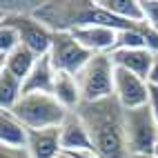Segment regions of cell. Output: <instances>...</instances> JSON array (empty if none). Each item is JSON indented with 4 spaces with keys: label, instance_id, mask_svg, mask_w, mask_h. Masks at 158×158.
<instances>
[{
    "label": "cell",
    "instance_id": "6da1fadb",
    "mask_svg": "<svg viewBox=\"0 0 158 158\" xmlns=\"http://www.w3.org/2000/svg\"><path fill=\"white\" fill-rule=\"evenodd\" d=\"M76 114L82 118L98 158H129L127 125H125V107L116 96L98 102H80Z\"/></svg>",
    "mask_w": 158,
    "mask_h": 158
},
{
    "label": "cell",
    "instance_id": "7a4b0ae2",
    "mask_svg": "<svg viewBox=\"0 0 158 158\" xmlns=\"http://www.w3.org/2000/svg\"><path fill=\"white\" fill-rule=\"evenodd\" d=\"M11 114L29 131L62 127L69 111L56 100L54 94H23Z\"/></svg>",
    "mask_w": 158,
    "mask_h": 158
},
{
    "label": "cell",
    "instance_id": "3957f363",
    "mask_svg": "<svg viewBox=\"0 0 158 158\" xmlns=\"http://www.w3.org/2000/svg\"><path fill=\"white\" fill-rule=\"evenodd\" d=\"M116 65L109 54H94L91 60L76 73L82 102H98L114 96Z\"/></svg>",
    "mask_w": 158,
    "mask_h": 158
},
{
    "label": "cell",
    "instance_id": "277c9868",
    "mask_svg": "<svg viewBox=\"0 0 158 158\" xmlns=\"http://www.w3.org/2000/svg\"><path fill=\"white\" fill-rule=\"evenodd\" d=\"M2 25H9L18 31L20 40L27 49H31L38 58L49 54L54 31L43 25L34 16V11H2Z\"/></svg>",
    "mask_w": 158,
    "mask_h": 158
},
{
    "label": "cell",
    "instance_id": "5b68a950",
    "mask_svg": "<svg viewBox=\"0 0 158 158\" xmlns=\"http://www.w3.org/2000/svg\"><path fill=\"white\" fill-rule=\"evenodd\" d=\"M127 143L131 154H154L158 147V125L149 105L136 109H125Z\"/></svg>",
    "mask_w": 158,
    "mask_h": 158
},
{
    "label": "cell",
    "instance_id": "8992f818",
    "mask_svg": "<svg viewBox=\"0 0 158 158\" xmlns=\"http://www.w3.org/2000/svg\"><path fill=\"white\" fill-rule=\"evenodd\" d=\"M49 60L56 67V71H65V73H76L91 60V51L85 49L69 31H56L54 40H51V49H49Z\"/></svg>",
    "mask_w": 158,
    "mask_h": 158
},
{
    "label": "cell",
    "instance_id": "52a82bcc",
    "mask_svg": "<svg viewBox=\"0 0 158 158\" xmlns=\"http://www.w3.org/2000/svg\"><path fill=\"white\" fill-rule=\"evenodd\" d=\"M114 96L125 109H136V107H143V105H149V82L127 69L116 67Z\"/></svg>",
    "mask_w": 158,
    "mask_h": 158
},
{
    "label": "cell",
    "instance_id": "ba28073f",
    "mask_svg": "<svg viewBox=\"0 0 158 158\" xmlns=\"http://www.w3.org/2000/svg\"><path fill=\"white\" fill-rule=\"evenodd\" d=\"M60 145L65 154H89L94 152V145L89 138V131L82 118L76 111H69L67 120L60 127Z\"/></svg>",
    "mask_w": 158,
    "mask_h": 158
},
{
    "label": "cell",
    "instance_id": "9c48e42d",
    "mask_svg": "<svg viewBox=\"0 0 158 158\" xmlns=\"http://www.w3.org/2000/svg\"><path fill=\"white\" fill-rule=\"evenodd\" d=\"M71 36L85 49H89L91 54H111L114 47H116L118 31H114L109 27H102V25H91V27L73 29Z\"/></svg>",
    "mask_w": 158,
    "mask_h": 158
},
{
    "label": "cell",
    "instance_id": "30bf717a",
    "mask_svg": "<svg viewBox=\"0 0 158 158\" xmlns=\"http://www.w3.org/2000/svg\"><path fill=\"white\" fill-rule=\"evenodd\" d=\"M109 56L118 69H127L147 80L152 65H154V58H156V51H152V49H116Z\"/></svg>",
    "mask_w": 158,
    "mask_h": 158
},
{
    "label": "cell",
    "instance_id": "8fae6325",
    "mask_svg": "<svg viewBox=\"0 0 158 158\" xmlns=\"http://www.w3.org/2000/svg\"><path fill=\"white\" fill-rule=\"evenodd\" d=\"M27 152H29L31 158H58V156L62 154V145H60V127L29 131Z\"/></svg>",
    "mask_w": 158,
    "mask_h": 158
},
{
    "label": "cell",
    "instance_id": "7c38bea8",
    "mask_svg": "<svg viewBox=\"0 0 158 158\" xmlns=\"http://www.w3.org/2000/svg\"><path fill=\"white\" fill-rule=\"evenodd\" d=\"M56 67L51 65L49 56L38 58L36 67L31 69L27 80L23 82V94H51L56 82Z\"/></svg>",
    "mask_w": 158,
    "mask_h": 158
},
{
    "label": "cell",
    "instance_id": "4fadbf2b",
    "mask_svg": "<svg viewBox=\"0 0 158 158\" xmlns=\"http://www.w3.org/2000/svg\"><path fill=\"white\" fill-rule=\"evenodd\" d=\"M29 129L20 123L11 111L0 114V145L9 149H27Z\"/></svg>",
    "mask_w": 158,
    "mask_h": 158
},
{
    "label": "cell",
    "instance_id": "5bb4252c",
    "mask_svg": "<svg viewBox=\"0 0 158 158\" xmlns=\"http://www.w3.org/2000/svg\"><path fill=\"white\" fill-rule=\"evenodd\" d=\"M56 100L65 107L67 111H76L82 102V96H80V89H78V82H76V76L71 73H65V71H58L56 73V82H54V91Z\"/></svg>",
    "mask_w": 158,
    "mask_h": 158
},
{
    "label": "cell",
    "instance_id": "9a60e30c",
    "mask_svg": "<svg viewBox=\"0 0 158 158\" xmlns=\"http://www.w3.org/2000/svg\"><path fill=\"white\" fill-rule=\"evenodd\" d=\"M36 62H38V56H36L31 49H27L25 45H20L11 56H7V58L2 60V69L11 71L16 78H20V80L25 82L27 76L31 73V69L36 67Z\"/></svg>",
    "mask_w": 158,
    "mask_h": 158
},
{
    "label": "cell",
    "instance_id": "2e32d148",
    "mask_svg": "<svg viewBox=\"0 0 158 158\" xmlns=\"http://www.w3.org/2000/svg\"><path fill=\"white\" fill-rule=\"evenodd\" d=\"M20 98H23V80L0 67V107L2 111H11Z\"/></svg>",
    "mask_w": 158,
    "mask_h": 158
},
{
    "label": "cell",
    "instance_id": "e0dca14e",
    "mask_svg": "<svg viewBox=\"0 0 158 158\" xmlns=\"http://www.w3.org/2000/svg\"><path fill=\"white\" fill-rule=\"evenodd\" d=\"M98 5L116 18L129 20V23H143L140 0H98Z\"/></svg>",
    "mask_w": 158,
    "mask_h": 158
},
{
    "label": "cell",
    "instance_id": "ac0fdd59",
    "mask_svg": "<svg viewBox=\"0 0 158 158\" xmlns=\"http://www.w3.org/2000/svg\"><path fill=\"white\" fill-rule=\"evenodd\" d=\"M20 45H23V40H20L18 31L9 25H0V58L5 60L7 56H11Z\"/></svg>",
    "mask_w": 158,
    "mask_h": 158
},
{
    "label": "cell",
    "instance_id": "d6986e66",
    "mask_svg": "<svg viewBox=\"0 0 158 158\" xmlns=\"http://www.w3.org/2000/svg\"><path fill=\"white\" fill-rule=\"evenodd\" d=\"M140 11H143V23L158 31V0H140Z\"/></svg>",
    "mask_w": 158,
    "mask_h": 158
},
{
    "label": "cell",
    "instance_id": "ffe728a7",
    "mask_svg": "<svg viewBox=\"0 0 158 158\" xmlns=\"http://www.w3.org/2000/svg\"><path fill=\"white\" fill-rule=\"evenodd\" d=\"M0 158H31L27 149H9V147H2L0 149Z\"/></svg>",
    "mask_w": 158,
    "mask_h": 158
},
{
    "label": "cell",
    "instance_id": "44dd1931",
    "mask_svg": "<svg viewBox=\"0 0 158 158\" xmlns=\"http://www.w3.org/2000/svg\"><path fill=\"white\" fill-rule=\"evenodd\" d=\"M149 107H152V114L158 125V87H154V85H149Z\"/></svg>",
    "mask_w": 158,
    "mask_h": 158
},
{
    "label": "cell",
    "instance_id": "7402d4cb",
    "mask_svg": "<svg viewBox=\"0 0 158 158\" xmlns=\"http://www.w3.org/2000/svg\"><path fill=\"white\" fill-rule=\"evenodd\" d=\"M147 82L154 87H158V54L154 58V65H152V71H149V78H147Z\"/></svg>",
    "mask_w": 158,
    "mask_h": 158
},
{
    "label": "cell",
    "instance_id": "603a6c76",
    "mask_svg": "<svg viewBox=\"0 0 158 158\" xmlns=\"http://www.w3.org/2000/svg\"><path fill=\"white\" fill-rule=\"evenodd\" d=\"M129 158H158V156H154V154H131Z\"/></svg>",
    "mask_w": 158,
    "mask_h": 158
},
{
    "label": "cell",
    "instance_id": "cb8c5ba5",
    "mask_svg": "<svg viewBox=\"0 0 158 158\" xmlns=\"http://www.w3.org/2000/svg\"><path fill=\"white\" fill-rule=\"evenodd\" d=\"M58 158H71V156H69V154H65V152H62V154H60Z\"/></svg>",
    "mask_w": 158,
    "mask_h": 158
},
{
    "label": "cell",
    "instance_id": "d4e9b609",
    "mask_svg": "<svg viewBox=\"0 0 158 158\" xmlns=\"http://www.w3.org/2000/svg\"><path fill=\"white\" fill-rule=\"evenodd\" d=\"M154 156H158V147H156V149H154Z\"/></svg>",
    "mask_w": 158,
    "mask_h": 158
}]
</instances>
